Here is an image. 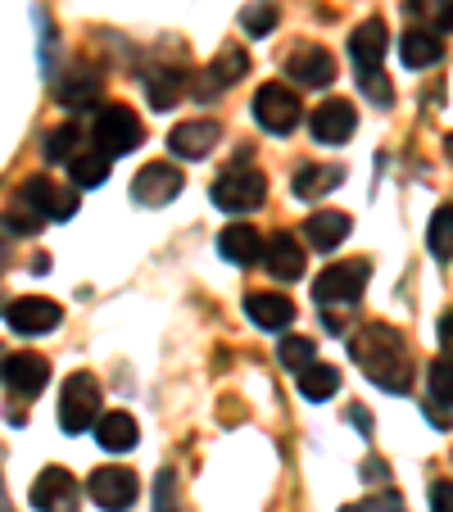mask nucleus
<instances>
[{"mask_svg":"<svg viewBox=\"0 0 453 512\" xmlns=\"http://www.w3.org/2000/svg\"><path fill=\"white\" fill-rule=\"evenodd\" d=\"M250 73V55H245L241 46H227V50H218L213 55V64H209V73H204V87H200V100H213V96H222L227 87H236V82Z\"/></svg>","mask_w":453,"mask_h":512,"instance_id":"nucleus-16","label":"nucleus"},{"mask_svg":"<svg viewBox=\"0 0 453 512\" xmlns=\"http://www.w3.org/2000/svg\"><path fill=\"white\" fill-rule=\"evenodd\" d=\"M286 73L299 82V87H331L336 59H331L327 46H295L286 55Z\"/></svg>","mask_w":453,"mask_h":512,"instance_id":"nucleus-13","label":"nucleus"},{"mask_svg":"<svg viewBox=\"0 0 453 512\" xmlns=\"http://www.w3.org/2000/svg\"><path fill=\"white\" fill-rule=\"evenodd\" d=\"M309 127H313V141L318 145H345L358 127V109L349 105V100H322V105L313 109Z\"/></svg>","mask_w":453,"mask_h":512,"instance_id":"nucleus-11","label":"nucleus"},{"mask_svg":"<svg viewBox=\"0 0 453 512\" xmlns=\"http://www.w3.org/2000/svg\"><path fill=\"white\" fill-rule=\"evenodd\" d=\"M136 417L132 413H100L96 422V440L100 449H109V454H127V449H136Z\"/></svg>","mask_w":453,"mask_h":512,"instance_id":"nucleus-24","label":"nucleus"},{"mask_svg":"<svg viewBox=\"0 0 453 512\" xmlns=\"http://www.w3.org/2000/svg\"><path fill=\"white\" fill-rule=\"evenodd\" d=\"M295 386H299V395H304V399L322 404V399H331L340 390V372L331 368V363H318V358H313L309 368L295 372Z\"/></svg>","mask_w":453,"mask_h":512,"instance_id":"nucleus-27","label":"nucleus"},{"mask_svg":"<svg viewBox=\"0 0 453 512\" xmlns=\"http://www.w3.org/2000/svg\"><path fill=\"white\" fill-rule=\"evenodd\" d=\"M354 232V223H349V213H340V209H318L304 223V236L313 241V250H336V245H345V236Z\"/></svg>","mask_w":453,"mask_h":512,"instance_id":"nucleus-22","label":"nucleus"},{"mask_svg":"<svg viewBox=\"0 0 453 512\" xmlns=\"http://www.w3.org/2000/svg\"><path fill=\"white\" fill-rule=\"evenodd\" d=\"M19 204L32 209L37 218L68 223V218H78V186H59V182H50V177L32 173V177H23V186H19Z\"/></svg>","mask_w":453,"mask_h":512,"instance_id":"nucleus-5","label":"nucleus"},{"mask_svg":"<svg viewBox=\"0 0 453 512\" xmlns=\"http://www.w3.org/2000/svg\"><path fill=\"white\" fill-rule=\"evenodd\" d=\"M440 55H444V41H440V32H431V28H408L404 37H399V59H404V68H426Z\"/></svg>","mask_w":453,"mask_h":512,"instance_id":"nucleus-23","label":"nucleus"},{"mask_svg":"<svg viewBox=\"0 0 453 512\" xmlns=\"http://www.w3.org/2000/svg\"><path fill=\"white\" fill-rule=\"evenodd\" d=\"M426 381H431V399L440 408H453V358H435L431 372H426Z\"/></svg>","mask_w":453,"mask_h":512,"instance_id":"nucleus-34","label":"nucleus"},{"mask_svg":"<svg viewBox=\"0 0 453 512\" xmlns=\"http://www.w3.org/2000/svg\"><path fill=\"white\" fill-rule=\"evenodd\" d=\"M155 512H182V499H177V472L164 467L155 476Z\"/></svg>","mask_w":453,"mask_h":512,"instance_id":"nucleus-36","label":"nucleus"},{"mask_svg":"<svg viewBox=\"0 0 453 512\" xmlns=\"http://www.w3.org/2000/svg\"><path fill=\"white\" fill-rule=\"evenodd\" d=\"M182 91H186L182 68H155V73H145V96H150L155 109H173Z\"/></svg>","mask_w":453,"mask_h":512,"instance_id":"nucleus-28","label":"nucleus"},{"mask_svg":"<svg viewBox=\"0 0 453 512\" xmlns=\"http://www.w3.org/2000/svg\"><path fill=\"white\" fill-rule=\"evenodd\" d=\"M254 123L272 136H290L299 127V96L286 87V82H263L254 91Z\"/></svg>","mask_w":453,"mask_h":512,"instance_id":"nucleus-7","label":"nucleus"},{"mask_svg":"<svg viewBox=\"0 0 453 512\" xmlns=\"http://www.w3.org/2000/svg\"><path fill=\"white\" fill-rule=\"evenodd\" d=\"M340 177H345V168L340 164H299L295 168V182H290V191L299 195V200H318V195H327L331 186H340Z\"/></svg>","mask_w":453,"mask_h":512,"instance_id":"nucleus-25","label":"nucleus"},{"mask_svg":"<svg viewBox=\"0 0 453 512\" xmlns=\"http://www.w3.org/2000/svg\"><path fill=\"white\" fill-rule=\"evenodd\" d=\"M349 354H354L358 372H363L372 386L390 390V395H404L413 386V368H408V345L395 327L386 322H367L354 340H349Z\"/></svg>","mask_w":453,"mask_h":512,"instance_id":"nucleus-1","label":"nucleus"},{"mask_svg":"<svg viewBox=\"0 0 453 512\" xmlns=\"http://www.w3.org/2000/svg\"><path fill=\"white\" fill-rule=\"evenodd\" d=\"M268 200V177L259 168H245V164H232L227 173L213 182V204L222 213H250Z\"/></svg>","mask_w":453,"mask_h":512,"instance_id":"nucleus-3","label":"nucleus"},{"mask_svg":"<svg viewBox=\"0 0 453 512\" xmlns=\"http://www.w3.org/2000/svg\"><path fill=\"white\" fill-rule=\"evenodd\" d=\"M367 281H372V263L367 259H340L331 268H322V277L313 281V300L327 304H358L363 300Z\"/></svg>","mask_w":453,"mask_h":512,"instance_id":"nucleus-2","label":"nucleus"},{"mask_svg":"<svg viewBox=\"0 0 453 512\" xmlns=\"http://www.w3.org/2000/svg\"><path fill=\"white\" fill-rule=\"evenodd\" d=\"M245 318L263 331H286L295 322V304L277 290H254V295H245Z\"/></svg>","mask_w":453,"mask_h":512,"instance_id":"nucleus-18","label":"nucleus"},{"mask_svg":"<svg viewBox=\"0 0 453 512\" xmlns=\"http://www.w3.org/2000/svg\"><path fill=\"white\" fill-rule=\"evenodd\" d=\"M87 494L96 499V508L127 512L136 503V494H141V481H136L132 467H100V472H91Z\"/></svg>","mask_w":453,"mask_h":512,"instance_id":"nucleus-8","label":"nucleus"},{"mask_svg":"<svg viewBox=\"0 0 453 512\" xmlns=\"http://www.w3.org/2000/svg\"><path fill=\"white\" fill-rule=\"evenodd\" d=\"M358 91H363L372 105H381V109L390 105V82H386V73H381V64H376V68H358Z\"/></svg>","mask_w":453,"mask_h":512,"instance_id":"nucleus-35","label":"nucleus"},{"mask_svg":"<svg viewBox=\"0 0 453 512\" xmlns=\"http://www.w3.org/2000/svg\"><path fill=\"white\" fill-rule=\"evenodd\" d=\"M218 123H209V118H195V123H177L173 132H168V150H173L177 159H186V164H195V159H209V150L218 145Z\"/></svg>","mask_w":453,"mask_h":512,"instance_id":"nucleus-14","label":"nucleus"},{"mask_svg":"<svg viewBox=\"0 0 453 512\" xmlns=\"http://www.w3.org/2000/svg\"><path fill=\"white\" fill-rule=\"evenodd\" d=\"M431 512H453V481H431Z\"/></svg>","mask_w":453,"mask_h":512,"instance_id":"nucleus-39","label":"nucleus"},{"mask_svg":"<svg viewBox=\"0 0 453 512\" xmlns=\"http://www.w3.org/2000/svg\"><path fill=\"white\" fill-rule=\"evenodd\" d=\"M5 358H10V354H5V349H0V372H5Z\"/></svg>","mask_w":453,"mask_h":512,"instance_id":"nucleus-45","label":"nucleus"},{"mask_svg":"<svg viewBox=\"0 0 453 512\" xmlns=\"http://www.w3.org/2000/svg\"><path fill=\"white\" fill-rule=\"evenodd\" d=\"M440 345H444V354L453 358V309L440 318Z\"/></svg>","mask_w":453,"mask_h":512,"instance_id":"nucleus-40","label":"nucleus"},{"mask_svg":"<svg viewBox=\"0 0 453 512\" xmlns=\"http://www.w3.org/2000/svg\"><path fill=\"white\" fill-rule=\"evenodd\" d=\"M5 227H10V232H19V236H28V232H37V227H41V218L19 204L14 213H5Z\"/></svg>","mask_w":453,"mask_h":512,"instance_id":"nucleus-38","label":"nucleus"},{"mask_svg":"<svg viewBox=\"0 0 453 512\" xmlns=\"http://www.w3.org/2000/svg\"><path fill=\"white\" fill-rule=\"evenodd\" d=\"M182 186H186L182 168H173V164H145L141 173H136V182H132V200L145 204V209H159V204L177 200V195H182Z\"/></svg>","mask_w":453,"mask_h":512,"instance_id":"nucleus-9","label":"nucleus"},{"mask_svg":"<svg viewBox=\"0 0 453 512\" xmlns=\"http://www.w3.org/2000/svg\"><path fill=\"white\" fill-rule=\"evenodd\" d=\"M444 150H449V159H453V132H449V136H444Z\"/></svg>","mask_w":453,"mask_h":512,"instance_id":"nucleus-44","label":"nucleus"},{"mask_svg":"<svg viewBox=\"0 0 453 512\" xmlns=\"http://www.w3.org/2000/svg\"><path fill=\"white\" fill-rule=\"evenodd\" d=\"M263 250H268V241H263L259 232H254L250 223H232L222 227L218 236V254L227 263H236V268H250V263H263Z\"/></svg>","mask_w":453,"mask_h":512,"instance_id":"nucleus-17","label":"nucleus"},{"mask_svg":"<svg viewBox=\"0 0 453 512\" xmlns=\"http://www.w3.org/2000/svg\"><path fill=\"white\" fill-rule=\"evenodd\" d=\"M340 512H404V494L386 490V494H376V499H363V503H349V508Z\"/></svg>","mask_w":453,"mask_h":512,"instance_id":"nucleus-37","label":"nucleus"},{"mask_svg":"<svg viewBox=\"0 0 453 512\" xmlns=\"http://www.w3.org/2000/svg\"><path fill=\"white\" fill-rule=\"evenodd\" d=\"M263 268H268L277 281H299V277H304V245H299L290 232L268 236V250H263Z\"/></svg>","mask_w":453,"mask_h":512,"instance_id":"nucleus-19","label":"nucleus"},{"mask_svg":"<svg viewBox=\"0 0 453 512\" xmlns=\"http://www.w3.org/2000/svg\"><path fill=\"white\" fill-rule=\"evenodd\" d=\"M277 358H281V368H309L313 358H318V345H313L309 336H286L277 345Z\"/></svg>","mask_w":453,"mask_h":512,"instance_id":"nucleus-33","label":"nucleus"},{"mask_svg":"<svg viewBox=\"0 0 453 512\" xmlns=\"http://www.w3.org/2000/svg\"><path fill=\"white\" fill-rule=\"evenodd\" d=\"M0 512H10V494H5V476H0Z\"/></svg>","mask_w":453,"mask_h":512,"instance_id":"nucleus-43","label":"nucleus"},{"mask_svg":"<svg viewBox=\"0 0 453 512\" xmlns=\"http://www.w3.org/2000/svg\"><path fill=\"white\" fill-rule=\"evenodd\" d=\"M426 245H431L435 263H449L453 259V209L449 204H440L431 218V227H426Z\"/></svg>","mask_w":453,"mask_h":512,"instance_id":"nucleus-29","label":"nucleus"},{"mask_svg":"<svg viewBox=\"0 0 453 512\" xmlns=\"http://www.w3.org/2000/svg\"><path fill=\"white\" fill-rule=\"evenodd\" d=\"M109 168H114V159H109L105 150H78V155L68 159V182L91 191V186L109 182Z\"/></svg>","mask_w":453,"mask_h":512,"instance_id":"nucleus-26","label":"nucleus"},{"mask_svg":"<svg viewBox=\"0 0 453 512\" xmlns=\"http://www.w3.org/2000/svg\"><path fill=\"white\" fill-rule=\"evenodd\" d=\"M100 422V381L91 372H73L59 395V426L68 435H82L87 426Z\"/></svg>","mask_w":453,"mask_h":512,"instance_id":"nucleus-4","label":"nucleus"},{"mask_svg":"<svg viewBox=\"0 0 453 512\" xmlns=\"http://www.w3.org/2000/svg\"><path fill=\"white\" fill-rule=\"evenodd\" d=\"M5 318H10V327L19 336H46V331H55L64 322V309L55 300H46V295H28V300H14Z\"/></svg>","mask_w":453,"mask_h":512,"instance_id":"nucleus-12","label":"nucleus"},{"mask_svg":"<svg viewBox=\"0 0 453 512\" xmlns=\"http://www.w3.org/2000/svg\"><path fill=\"white\" fill-rule=\"evenodd\" d=\"M277 23H281L277 0H254V5H245L241 10V28L250 32V37H268Z\"/></svg>","mask_w":453,"mask_h":512,"instance_id":"nucleus-31","label":"nucleus"},{"mask_svg":"<svg viewBox=\"0 0 453 512\" xmlns=\"http://www.w3.org/2000/svg\"><path fill=\"white\" fill-rule=\"evenodd\" d=\"M91 136H96V150H105L109 159H123L141 145V118L127 105H100Z\"/></svg>","mask_w":453,"mask_h":512,"instance_id":"nucleus-6","label":"nucleus"},{"mask_svg":"<svg viewBox=\"0 0 453 512\" xmlns=\"http://www.w3.org/2000/svg\"><path fill=\"white\" fill-rule=\"evenodd\" d=\"M386 50H390V32L381 19L358 23L354 37H349V59H354V68H376L386 59Z\"/></svg>","mask_w":453,"mask_h":512,"instance_id":"nucleus-21","label":"nucleus"},{"mask_svg":"<svg viewBox=\"0 0 453 512\" xmlns=\"http://www.w3.org/2000/svg\"><path fill=\"white\" fill-rule=\"evenodd\" d=\"M404 10L413 14V19L431 23V32L453 28V0H404Z\"/></svg>","mask_w":453,"mask_h":512,"instance_id":"nucleus-30","label":"nucleus"},{"mask_svg":"<svg viewBox=\"0 0 453 512\" xmlns=\"http://www.w3.org/2000/svg\"><path fill=\"white\" fill-rule=\"evenodd\" d=\"M5 386L14 390L19 399H32V395H41L46 390V381H50V363L41 354H10L5 358Z\"/></svg>","mask_w":453,"mask_h":512,"instance_id":"nucleus-15","label":"nucleus"},{"mask_svg":"<svg viewBox=\"0 0 453 512\" xmlns=\"http://www.w3.org/2000/svg\"><path fill=\"white\" fill-rule=\"evenodd\" d=\"M55 100L64 109H96L100 105V73L96 68H68V78L55 82Z\"/></svg>","mask_w":453,"mask_h":512,"instance_id":"nucleus-20","label":"nucleus"},{"mask_svg":"<svg viewBox=\"0 0 453 512\" xmlns=\"http://www.w3.org/2000/svg\"><path fill=\"white\" fill-rule=\"evenodd\" d=\"M32 508L37 512H73L78 508V481L68 467H55L50 463L46 472H37L32 481Z\"/></svg>","mask_w":453,"mask_h":512,"instance_id":"nucleus-10","label":"nucleus"},{"mask_svg":"<svg viewBox=\"0 0 453 512\" xmlns=\"http://www.w3.org/2000/svg\"><path fill=\"white\" fill-rule=\"evenodd\" d=\"M78 141H82L78 123H59L55 132H46V159L50 164H68V159L78 155V150H73Z\"/></svg>","mask_w":453,"mask_h":512,"instance_id":"nucleus-32","label":"nucleus"},{"mask_svg":"<svg viewBox=\"0 0 453 512\" xmlns=\"http://www.w3.org/2000/svg\"><path fill=\"white\" fill-rule=\"evenodd\" d=\"M349 422L363 426V431H372V413H367V408H349Z\"/></svg>","mask_w":453,"mask_h":512,"instance_id":"nucleus-42","label":"nucleus"},{"mask_svg":"<svg viewBox=\"0 0 453 512\" xmlns=\"http://www.w3.org/2000/svg\"><path fill=\"white\" fill-rule=\"evenodd\" d=\"M363 476H372V481H386V463H381V458H367V463H363Z\"/></svg>","mask_w":453,"mask_h":512,"instance_id":"nucleus-41","label":"nucleus"},{"mask_svg":"<svg viewBox=\"0 0 453 512\" xmlns=\"http://www.w3.org/2000/svg\"><path fill=\"white\" fill-rule=\"evenodd\" d=\"M0 250H5V232H0Z\"/></svg>","mask_w":453,"mask_h":512,"instance_id":"nucleus-46","label":"nucleus"}]
</instances>
